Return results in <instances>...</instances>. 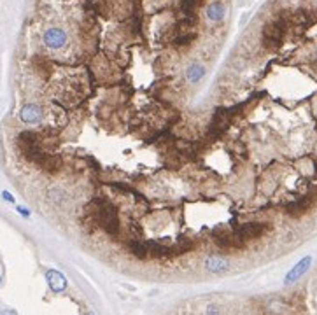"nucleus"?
I'll list each match as a JSON object with an SVG mask.
<instances>
[{
    "mask_svg": "<svg viewBox=\"0 0 317 315\" xmlns=\"http://www.w3.org/2000/svg\"><path fill=\"white\" fill-rule=\"evenodd\" d=\"M286 32V19L279 18L273 19L263 28V44L267 47H279L282 44Z\"/></svg>",
    "mask_w": 317,
    "mask_h": 315,
    "instance_id": "1",
    "label": "nucleus"
},
{
    "mask_svg": "<svg viewBox=\"0 0 317 315\" xmlns=\"http://www.w3.org/2000/svg\"><path fill=\"white\" fill-rule=\"evenodd\" d=\"M212 242L217 249L221 251H240L244 249L245 243L240 240V237L237 235V231H228V229H221V231H216L214 237H212Z\"/></svg>",
    "mask_w": 317,
    "mask_h": 315,
    "instance_id": "2",
    "label": "nucleus"
},
{
    "mask_svg": "<svg viewBox=\"0 0 317 315\" xmlns=\"http://www.w3.org/2000/svg\"><path fill=\"white\" fill-rule=\"evenodd\" d=\"M18 146H19V149H21V152L25 154V158H28L30 161H35L37 158L42 154L41 140H39V137H37L33 132L19 133Z\"/></svg>",
    "mask_w": 317,
    "mask_h": 315,
    "instance_id": "3",
    "label": "nucleus"
},
{
    "mask_svg": "<svg viewBox=\"0 0 317 315\" xmlns=\"http://www.w3.org/2000/svg\"><path fill=\"white\" fill-rule=\"evenodd\" d=\"M203 268L212 275H223L231 270V263L228 257L221 256V254H209L203 259Z\"/></svg>",
    "mask_w": 317,
    "mask_h": 315,
    "instance_id": "4",
    "label": "nucleus"
},
{
    "mask_svg": "<svg viewBox=\"0 0 317 315\" xmlns=\"http://www.w3.org/2000/svg\"><path fill=\"white\" fill-rule=\"evenodd\" d=\"M312 263H314V257L312 256H305V257H302V259L296 263V265L293 266V268L287 271V275H286V279H284V284L286 285H293V284H296L298 282L302 277H303L305 273H307L308 270H310V266H312Z\"/></svg>",
    "mask_w": 317,
    "mask_h": 315,
    "instance_id": "5",
    "label": "nucleus"
},
{
    "mask_svg": "<svg viewBox=\"0 0 317 315\" xmlns=\"http://www.w3.org/2000/svg\"><path fill=\"white\" fill-rule=\"evenodd\" d=\"M67 33L61 28H47L44 32V44L49 49H61L67 44Z\"/></svg>",
    "mask_w": 317,
    "mask_h": 315,
    "instance_id": "6",
    "label": "nucleus"
},
{
    "mask_svg": "<svg viewBox=\"0 0 317 315\" xmlns=\"http://www.w3.org/2000/svg\"><path fill=\"white\" fill-rule=\"evenodd\" d=\"M265 224H259V223H249V224H244L242 228L237 229V235L240 237V240L247 245V242L251 240H256L259 238L263 233H265Z\"/></svg>",
    "mask_w": 317,
    "mask_h": 315,
    "instance_id": "7",
    "label": "nucleus"
},
{
    "mask_svg": "<svg viewBox=\"0 0 317 315\" xmlns=\"http://www.w3.org/2000/svg\"><path fill=\"white\" fill-rule=\"evenodd\" d=\"M46 280H47V285L53 292H63L69 285L67 282V277H65L61 271L58 270H47L46 271Z\"/></svg>",
    "mask_w": 317,
    "mask_h": 315,
    "instance_id": "8",
    "label": "nucleus"
},
{
    "mask_svg": "<svg viewBox=\"0 0 317 315\" xmlns=\"http://www.w3.org/2000/svg\"><path fill=\"white\" fill-rule=\"evenodd\" d=\"M19 119L27 124H35L42 119V110L39 105L35 104H27L23 105V109L19 110Z\"/></svg>",
    "mask_w": 317,
    "mask_h": 315,
    "instance_id": "9",
    "label": "nucleus"
},
{
    "mask_svg": "<svg viewBox=\"0 0 317 315\" xmlns=\"http://www.w3.org/2000/svg\"><path fill=\"white\" fill-rule=\"evenodd\" d=\"M205 14H207V18L211 19V21H214V23H221V21L225 19V14H226L225 4H223V2H219V0L212 2V4L207 5V11H205Z\"/></svg>",
    "mask_w": 317,
    "mask_h": 315,
    "instance_id": "10",
    "label": "nucleus"
},
{
    "mask_svg": "<svg viewBox=\"0 0 317 315\" xmlns=\"http://www.w3.org/2000/svg\"><path fill=\"white\" fill-rule=\"evenodd\" d=\"M203 74H205V69H203L202 63H191L186 70V79H188L191 84H196L200 79L203 77Z\"/></svg>",
    "mask_w": 317,
    "mask_h": 315,
    "instance_id": "11",
    "label": "nucleus"
},
{
    "mask_svg": "<svg viewBox=\"0 0 317 315\" xmlns=\"http://www.w3.org/2000/svg\"><path fill=\"white\" fill-rule=\"evenodd\" d=\"M195 41V33H181L174 39L175 46H189Z\"/></svg>",
    "mask_w": 317,
    "mask_h": 315,
    "instance_id": "12",
    "label": "nucleus"
},
{
    "mask_svg": "<svg viewBox=\"0 0 317 315\" xmlns=\"http://www.w3.org/2000/svg\"><path fill=\"white\" fill-rule=\"evenodd\" d=\"M2 198H4L5 201H9V203H14V196L11 195L9 191H4V193H2Z\"/></svg>",
    "mask_w": 317,
    "mask_h": 315,
    "instance_id": "13",
    "label": "nucleus"
},
{
    "mask_svg": "<svg viewBox=\"0 0 317 315\" xmlns=\"http://www.w3.org/2000/svg\"><path fill=\"white\" fill-rule=\"evenodd\" d=\"M16 210H18V212H19V214H21V215H23V217H30V210H28V209H25V207H21V205H19Z\"/></svg>",
    "mask_w": 317,
    "mask_h": 315,
    "instance_id": "14",
    "label": "nucleus"
},
{
    "mask_svg": "<svg viewBox=\"0 0 317 315\" xmlns=\"http://www.w3.org/2000/svg\"><path fill=\"white\" fill-rule=\"evenodd\" d=\"M0 315H18L14 310H0Z\"/></svg>",
    "mask_w": 317,
    "mask_h": 315,
    "instance_id": "15",
    "label": "nucleus"
},
{
    "mask_svg": "<svg viewBox=\"0 0 317 315\" xmlns=\"http://www.w3.org/2000/svg\"><path fill=\"white\" fill-rule=\"evenodd\" d=\"M88 315H97V314H95L93 310H90V312H88Z\"/></svg>",
    "mask_w": 317,
    "mask_h": 315,
    "instance_id": "16",
    "label": "nucleus"
}]
</instances>
